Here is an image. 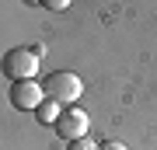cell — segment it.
Segmentation results:
<instances>
[{
	"label": "cell",
	"mask_w": 157,
	"mask_h": 150,
	"mask_svg": "<svg viewBox=\"0 0 157 150\" xmlns=\"http://www.w3.org/2000/svg\"><path fill=\"white\" fill-rule=\"evenodd\" d=\"M42 91H45V98H49V101H56V105L70 108L73 101L80 98L84 84H80V77H77L73 70H56V73H45Z\"/></svg>",
	"instance_id": "obj_1"
},
{
	"label": "cell",
	"mask_w": 157,
	"mask_h": 150,
	"mask_svg": "<svg viewBox=\"0 0 157 150\" xmlns=\"http://www.w3.org/2000/svg\"><path fill=\"white\" fill-rule=\"evenodd\" d=\"M0 73H4L11 84H21V80H35L39 73V56H35L28 45H17V49H7L4 60H0Z\"/></svg>",
	"instance_id": "obj_2"
},
{
	"label": "cell",
	"mask_w": 157,
	"mask_h": 150,
	"mask_svg": "<svg viewBox=\"0 0 157 150\" xmlns=\"http://www.w3.org/2000/svg\"><path fill=\"white\" fill-rule=\"evenodd\" d=\"M52 129H56V136H59V140L73 143V140L87 136V112H84V108H77V105L63 108V112H59V119L52 122Z\"/></svg>",
	"instance_id": "obj_3"
},
{
	"label": "cell",
	"mask_w": 157,
	"mask_h": 150,
	"mask_svg": "<svg viewBox=\"0 0 157 150\" xmlns=\"http://www.w3.org/2000/svg\"><path fill=\"white\" fill-rule=\"evenodd\" d=\"M45 101V91L39 80H21V84H11V105L14 108H39Z\"/></svg>",
	"instance_id": "obj_4"
},
{
	"label": "cell",
	"mask_w": 157,
	"mask_h": 150,
	"mask_svg": "<svg viewBox=\"0 0 157 150\" xmlns=\"http://www.w3.org/2000/svg\"><path fill=\"white\" fill-rule=\"evenodd\" d=\"M59 112H63V108L56 105V101H49V98H45L42 105L35 108V119H39V122L45 126V122H56V119H59Z\"/></svg>",
	"instance_id": "obj_5"
},
{
	"label": "cell",
	"mask_w": 157,
	"mask_h": 150,
	"mask_svg": "<svg viewBox=\"0 0 157 150\" xmlns=\"http://www.w3.org/2000/svg\"><path fill=\"white\" fill-rule=\"evenodd\" d=\"M67 150H98V143L91 136H80V140H73V143H67Z\"/></svg>",
	"instance_id": "obj_6"
},
{
	"label": "cell",
	"mask_w": 157,
	"mask_h": 150,
	"mask_svg": "<svg viewBox=\"0 0 157 150\" xmlns=\"http://www.w3.org/2000/svg\"><path fill=\"white\" fill-rule=\"evenodd\" d=\"M98 150H129L126 143H119V140H108V143H101Z\"/></svg>",
	"instance_id": "obj_7"
},
{
	"label": "cell",
	"mask_w": 157,
	"mask_h": 150,
	"mask_svg": "<svg viewBox=\"0 0 157 150\" xmlns=\"http://www.w3.org/2000/svg\"><path fill=\"white\" fill-rule=\"evenodd\" d=\"M45 7H49V11H63V7H67V0H49Z\"/></svg>",
	"instance_id": "obj_8"
}]
</instances>
